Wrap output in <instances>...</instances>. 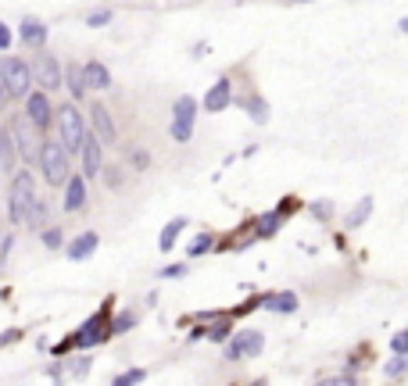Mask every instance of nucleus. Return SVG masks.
Returning a JSON list of instances; mask_svg holds the SVG:
<instances>
[{"instance_id":"obj_31","label":"nucleus","mask_w":408,"mask_h":386,"mask_svg":"<svg viewBox=\"0 0 408 386\" xmlns=\"http://www.w3.org/2000/svg\"><path fill=\"white\" fill-rule=\"evenodd\" d=\"M330 211H333L330 200H315V204H312V215H315V218H330Z\"/></svg>"},{"instance_id":"obj_43","label":"nucleus","mask_w":408,"mask_h":386,"mask_svg":"<svg viewBox=\"0 0 408 386\" xmlns=\"http://www.w3.org/2000/svg\"><path fill=\"white\" fill-rule=\"evenodd\" d=\"M294 4H305V0H294Z\"/></svg>"},{"instance_id":"obj_29","label":"nucleus","mask_w":408,"mask_h":386,"mask_svg":"<svg viewBox=\"0 0 408 386\" xmlns=\"http://www.w3.org/2000/svg\"><path fill=\"white\" fill-rule=\"evenodd\" d=\"M390 347H394V354H408V329L404 332H394Z\"/></svg>"},{"instance_id":"obj_26","label":"nucleus","mask_w":408,"mask_h":386,"mask_svg":"<svg viewBox=\"0 0 408 386\" xmlns=\"http://www.w3.org/2000/svg\"><path fill=\"white\" fill-rule=\"evenodd\" d=\"M133 382H143V368H129V372L115 375V386H133Z\"/></svg>"},{"instance_id":"obj_20","label":"nucleus","mask_w":408,"mask_h":386,"mask_svg":"<svg viewBox=\"0 0 408 386\" xmlns=\"http://www.w3.org/2000/svg\"><path fill=\"white\" fill-rule=\"evenodd\" d=\"M22 40H26L29 47H44V44H47V29H44L36 19H26V22H22Z\"/></svg>"},{"instance_id":"obj_33","label":"nucleus","mask_w":408,"mask_h":386,"mask_svg":"<svg viewBox=\"0 0 408 386\" xmlns=\"http://www.w3.org/2000/svg\"><path fill=\"white\" fill-rule=\"evenodd\" d=\"M133 322H136V315H122V318H115V325H111V332H122V329H133Z\"/></svg>"},{"instance_id":"obj_4","label":"nucleus","mask_w":408,"mask_h":386,"mask_svg":"<svg viewBox=\"0 0 408 386\" xmlns=\"http://www.w3.org/2000/svg\"><path fill=\"white\" fill-rule=\"evenodd\" d=\"M0 79L11 97H26L33 90V68L22 58H0Z\"/></svg>"},{"instance_id":"obj_36","label":"nucleus","mask_w":408,"mask_h":386,"mask_svg":"<svg viewBox=\"0 0 408 386\" xmlns=\"http://www.w3.org/2000/svg\"><path fill=\"white\" fill-rule=\"evenodd\" d=\"M86 368H90V357L83 354V357H72V372L76 375H86Z\"/></svg>"},{"instance_id":"obj_39","label":"nucleus","mask_w":408,"mask_h":386,"mask_svg":"<svg viewBox=\"0 0 408 386\" xmlns=\"http://www.w3.org/2000/svg\"><path fill=\"white\" fill-rule=\"evenodd\" d=\"M208 336H212L215 343H223V340L230 336V325H215V329H208Z\"/></svg>"},{"instance_id":"obj_41","label":"nucleus","mask_w":408,"mask_h":386,"mask_svg":"<svg viewBox=\"0 0 408 386\" xmlns=\"http://www.w3.org/2000/svg\"><path fill=\"white\" fill-rule=\"evenodd\" d=\"M8 101H11V93H8V86H4V79H0V108H8Z\"/></svg>"},{"instance_id":"obj_34","label":"nucleus","mask_w":408,"mask_h":386,"mask_svg":"<svg viewBox=\"0 0 408 386\" xmlns=\"http://www.w3.org/2000/svg\"><path fill=\"white\" fill-rule=\"evenodd\" d=\"M104 179H108V186H111V190H118V186H122V172H118V168H108V172H104Z\"/></svg>"},{"instance_id":"obj_5","label":"nucleus","mask_w":408,"mask_h":386,"mask_svg":"<svg viewBox=\"0 0 408 386\" xmlns=\"http://www.w3.org/2000/svg\"><path fill=\"white\" fill-rule=\"evenodd\" d=\"M33 79H36L44 90H61V83H65L61 61H58L54 54L40 51V54H36V61H33Z\"/></svg>"},{"instance_id":"obj_21","label":"nucleus","mask_w":408,"mask_h":386,"mask_svg":"<svg viewBox=\"0 0 408 386\" xmlns=\"http://www.w3.org/2000/svg\"><path fill=\"white\" fill-rule=\"evenodd\" d=\"M258 304H265L269 311H294L297 308V297L294 293H265Z\"/></svg>"},{"instance_id":"obj_32","label":"nucleus","mask_w":408,"mask_h":386,"mask_svg":"<svg viewBox=\"0 0 408 386\" xmlns=\"http://www.w3.org/2000/svg\"><path fill=\"white\" fill-rule=\"evenodd\" d=\"M44 243L47 247H61V229H44Z\"/></svg>"},{"instance_id":"obj_2","label":"nucleus","mask_w":408,"mask_h":386,"mask_svg":"<svg viewBox=\"0 0 408 386\" xmlns=\"http://www.w3.org/2000/svg\"><path fill=\"white\" fill-rule=\"evenodd\" d=\"M40 168H44V179L51 186H65L68 183V151L61 140H51L40 147Z\"/></svg>"},{"instance_id":"obj_17","label":"nucleus","mask_w":408,"mask_h":386,"mask_svg":"<svg viewBox=\"0 0 408 386\" xmlns=\"http://www.w3.org/2000/svg\"><path fill=\"white\" fill-rule=\"evenodd\" d=\"M83 72H86V83H90L93 90H108V86H111V72H108L101 61H86Z\"/></svg>"},{"instance_id":"obj_12","label":"nucleus","mask_w":408,"mask_h":386,"mask_svg":"<svg viewBox=\"0 0 408 386\" xmlns=\"http://www.w3.org/2000/svg\"><path fill=\"white\" fill-rule=\"evenodd\" d=\"M101 140L90 133L86 140H83V147H79V158H83V172H86V179H93V176H101V168H104V161H101Z\"/></svg>"},{"instance_id":"obj_23","label":"nucleus","mask_w":408,"mask_h":386,"mask_svg":"<svg viewBox=\"0 0 408 386\" xmlns=\"http://www.w3.org/2000/svg\"><path fill=\"white\" fill-rule=\"evenodd\" d=\"M212 243H215V236H208V233H200V236H193V243L186 247V254H190V258H200L204 250H212Z\"/></svg>"},{"instance_id":"obj_9","label":"nucleus","mask_w":408,"mask_h":386,"mask_svg":"<svg viewBox=\"0 0 408 386\" xmlns=\"http://www.w3.org/2000/svg\"><path fill=\"white\" fill-rule=\"evenodd\" d=\"M26 118H29L40 133L51 129V122H54V108H51L47 93H26Z\"/></svg>"},{"instance_id":"obj_6","label":"nucleus","mask_w":408,"mask_h":386,"mask_svg":"<svg viewBox=\"0 0 408 386\" xmlns=\"http://www.w3.org/2000/svg\"><path fill=\"white\" fill-rule=\"evenodd\" d=\"M193 115H197V101L193 97H179L172 108V140L186 143L193 136Z\"/></svg>"},{"instance_id":"obj_27","label":"nucleus","mask_w":408,"mask_h":386,"mask_svg":"<svg viewBox=\"0 0 408 386\" xmlns=\"http://www.w3.org/2000/svg\"><path fill=\"white\" fill-rule=\"evenodd\" d=\"M280 229V215H265V222H258V233L262 236H272Z\"/></svg>"},{"instance_id":"obj_24","label":"nucleus","mask_w":408,"mask_h":386,"mask_svg":"<svg viewBox=\"0 0 408 386\" xmlns=\"http://www.w3.org/2000/svg\"><path fill=\"white\" fill-rule=\"evenodd\" d=\"M33 229H44V222H47V204L44 200H33V208H29V218H26Z\"/></svg>"},{"instance_id":"obj_3","label":"nucleus","mask_w":408,"mask_h":386,"mask_svg":"<svg viewBox=\"0 0 408 386\" xmlns=\"http://www.w3.org/2000/svg\"><path fill=\"white\" fill-rule=\"evenodd\" d=\"M54 118H58V133H61L65 151H68V154H72V151H79V147H83V140H86V122H83L79 108H76V104H61Z\"/></svg>"},{"instance_id":"obj_42","label":"nucleus","mask_w":408,"mask_h":386,"mask_svg":"<svg viewBox=\"0 0 408 386\" xmlns=\"http://www.w3.org/2000/svg\"><path fill=\"white\" fill-rule=\"evenodd\" d=\"M401 33H408V19H404V22H401Z\"/></svg>"},{"instance_id":"obj_14","label":"nucleus","mask_w":408,"mask_h":386,"mask_svg":"<svg viewBox=\"0 0 408 386\" xmlns=\"http://www.w3.org/2000/svg\"><path fill=\"white\" fill-rule=\"evenodd\" d=\"M19 165V147H15V133L11 129H0V168L11 172Z\"/></svg>"},{"instance_id":"obj_15","label":"nucleus","mask_w":408,"mask_h":386,"mask_svg":"<svg viewBox=\"0 0 408 386\" xmlns=\"http://www.w3.org/2000/svg\"><path fill=\"white\" fill-rule=\"evenodd\" d=\"M86 204V179H72L65 183V211H79Z\"/></svg>"},{"instance_id":"obj_30","label":"nucleus","mask_w":408,"mask_h":386,"mask_svg":"<svg viewBox=\"0 0 408 386\" xmlns=\"http://www.w3.org/2000/svg\"><path fill=\"white\" fill-rule=\"evenodd\" d=\"M111 22V11H93L90 19H86V26H93V29H101V26H108Z\"/></svg>"},{"instance_id":"obj_16","label":"nucleus","mask_w":408,"mask_h":386,"mask_svg":"<svg viewBox=\"0 0 408 386\" xmlns=\"http://www.w3.org/2000/svg\"><path fill=\"white\" fill-rule=\"evenodd\" d=\"M65 83H68V90H72V97H76V101H83V97L90 93V83H86L83 65H68V68H65Z\"/></svg>"},{"instance_id":"obj_8","label":"nucleus","mask_w":408,"mask_h":386,"mask_svg":"<svg viewBox=\"0 0 408 386\" xmlns=\"http://www.w3.org/2000/svg\"><path fill=\"white\" fill-rule=\"evenodd\" d=\"M33 122L29 118H19L15 126H11V133H15V147H19V158L22 161H40V143H36V136H33Z\"/></svg>"},{"instance_id":"obj_18","label":"nucleus","mask_w":408,"mask_h":386,"mask_svg":"<svg viewBox=\"0 0 408 386\" xmlns=\"http://www.w3.org/2000/svg\"><path fill=\"white\" fill-rule=\"evenodd\" d=\"M97 250V233H83V236H76V243L68 247V258L72 261H83V258H90Z\"/></svg>"},{"instance_id":"obj_7","label":"nucleus","mask_w":408,"mask_h":386,"mask_svg":"<svg viewBox=\"0 0 408 386\" xmlns=\"http://www.w3.org/2000/svg\"><path fill=\"white\" fill-rule=\"evenodd\" d=\"M262 347H265V336H262L258 329H240V332H233V340L226 343V357H230V361L255 357V354H262Z\"/></svg>"},{"instance_id":"obj_40","label":"nucleus","mask_w":408,"mask_h":386,"mask_svg":"<svg viewBox=\"0 0 408 386\" xmlns=\"http://www.w3.org/2000/svg\"><path fill=\"white\" fill-rule=\"evenodd\" d=\"M11 243H15V240L8 236V240H4V247H0V265H4V261H8V254H11Z\"/></svg>"},{"instance_id":"obj_19","label":"nucleus","mask_w":408,"mask_h":386,"mask_svg":"<svg viewBox=\"0 0 408 386\" xmlns=\"http://www.w3.org/2000/svg\"><path fill=\"white\" fill-rule=\"evenodd\" d=\"M183 229H186V218H172V222L161 229V236H158V250H172Z\"/></svg>"},{"instance_id":"obj_35","label":"nucleus","mask_w":408,"mask_h":386,"mask_svg":"<svg viewBox=\"0 0 408 386\" xmlns=\"http://www.w3.org/2000/svg\"><path fill=\"white\" fill-rule=\"evenodd\" d=\"M161 275L165 279H179V275H186V265H168V268H161Z\"/></svg>"},{"instance_id":"obj_13","label":"nucleus","mask_w":408,"mask_h":386,"mask_svg":"<svg viewBox=\"0 0 408 386\" xmlns=\"http://www.w3.org/2000/svg\"><path fill=\"white\" fill-rule=\"evenodd\" d=\"M233 104V90H230V79H219L208 93H204V111H223Z\"/></svg>"},{"instance_id":"obj_10","label":"nucleus","mask_w":408,"mask_h":386,"mask_svg":"<svg viewBox=\"0 0 408 386\" xmlns=\"http://www.w3.org/2000/svg\"><path fill=\"white\" fill-rule=\"evenodd\" d=\"M101 340H108V315H104V311H97L86 325H79V332H76L68 343H76V347H93V343H101Z\"/></svg>"},{"instance_id":"obj_1","label":"nucleus","mask_w":408,"mask_h":386,"mask_svg":"<svg viewBox=\"0 0 408 386\" xmlns=\"http://www.w3.org/2000/svg\"><path fill=\"white\" fill-rule=\"evenodd\" d=\"M36 183H33V172L26 168V172H19L15 176V183H11V193H8V218L15 222V225H22L26 218H29V208H33V200H36Z\"/></svg>"},{"instance_id":"obj_28","label":"nucleus","mask_w":408,"mask_h":386,"mask_svg":"<svg viewBox=\"0 0 408 386\" xmlns=\"http://www.w3.org/2000/svg\"><path fill=\"white\" fill-rule=\"evenodd\" d=\"M401 372H408V354H397V357L387 365V375H401Z\"/></svg>"},{"instance_id":"obj_22","label":"nucleus","mask_w":408,"mask_h":386,"mask_svg":"<svg viewBox=\"0 0 408 386\" xmlns=\"http://www.w3.org/2000/svg\"><path fill=\"white\" fill-rule=\"evenodd\" d=\"M369 211H372V197H362V200L355 204V211L347 215V229H358V225L369 218Z\"/></svg>"},{"instance_id":"obj_25","label":"nucleus","mask_w":408,"mask_h":386,"mask_svg":"<svg viewBox=\"0 0 408 386\" xmlns=\"http://www.w3.org/2000/svg\"><path fill=\"white\" fill-rule=\"evenodd\" d=\"M244 108L251 111V118H255V122H265V118H269V108H265V101H258V97L244 101Z\"/></svg>"},{"instance_id":"obj_37","label":"nucleus","mask_w":408,"mask_h":386,"mask_svg":"<svg viewBox=\"0 0 408 386\" xmlns=\"http://www.w3.org/2000/svg\"><path fill=\"white\" fill-rule=\"evenodd\" d=\"M8 47H11V29H8L4 22H0V54H4Z\"/></svg>"},{"instance_id":"obj_38","label":"nucleus","mask_w":408,"mask_h":386,"mask_svg":"<svg viewBox=\"0 0 408 386\" xmlns=\"http://www.w3.org/2000/svg\"><path fill=\"white\" fill-rule=\"evenodd\" d=\"M151 165V154H143V151H133V168H147Z\"/></svg>"},{"instance_id":"obj_11","label":"nucleus","mask_w":408,"mask_h":386,"mask_svg":"<svg viewBox=\"0 0 408 386\" xmlns=\"http://www.w3.org/2000/svg\"><path fill=\"white\" fill-rule=\"evenodd\" d=\"M90 122H93V136H97L101 143H115V140H118L115 118H111V111H108L104 104H93V108H90Z\"/></svg>"}]
</instances>
